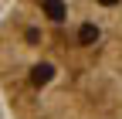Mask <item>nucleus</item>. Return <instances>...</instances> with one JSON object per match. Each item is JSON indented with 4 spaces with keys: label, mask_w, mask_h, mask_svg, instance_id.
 Listing matches in <instances>:
<instances>
[{
    "label": "nucleus",
    "mask_w": 122,
    "mask_h": 119,
    "mask_svg": "<svg viewBox=\"0 0 122 119\" xmlns=\"http://www.w3.org/2000/svg\"><path fill=\"white\" fill-rule=\"evenodd\" d=\"M4 112H7V109H4V102H0V119H4Z\"/></svg>",
    "instance_id": "7ed1b4c3"
},
{
    "label": "nucleus",
    "mask_w": 122,
    "mask_h": 119,
    "mask_svg": "<svg viewBox=\"0 0 122 119\" xmlns=\"http://www.w3.org/2000/svg\"><path fill=\"white\" fill-rule=\"evenodd\" d=\"M7 4H10V0H0V14H4V10H7Z\"/></svg>",
    "instance_id": "f03ea898"
},
{
    "label": "nucleus",
    "mask_w": 122,
    "mask_h": 119,
    "mask_svg": "<svg viewBox=\"0 0 122 119\" xmlns=\"http://www.w3.org/2000/svg\"><path fill=\"white\" fill-rule=\"evenodd\" d=\"M0 102L10 119H122V0H10Z\"/></svg>",
    "instance_id": "f257e3e1"
}]
</instances>
